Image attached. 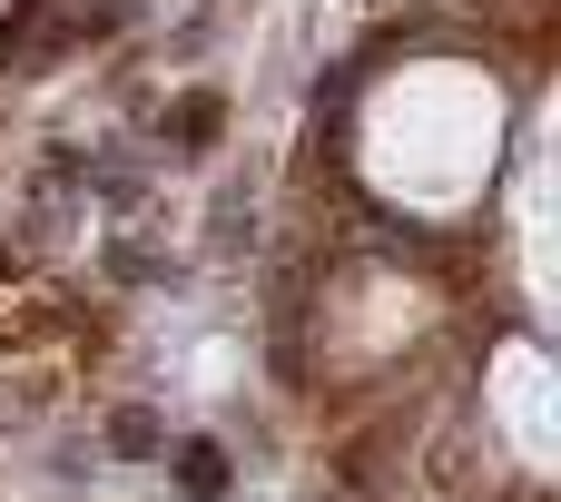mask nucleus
Segmentation results:
<instances>
[{
	"label": "nucleus",
	"mask_w": 561,
	"mask_h": 502,
	"mask_svg": "<svg viewBox=\"0 0 561 502\" xmlns=\"http://www.w3.org/2000/svg\"><path fill=\"white\" fill-rule=\"evenodd\" d=\"M108 444H118V454H158V414H138V404H128V414L108 424Z\"/></svg>",
	"instance_id": "f257e3e1"
},
{
	"label": "nucleus",
	"mask_w": 561,
	"mask_h": 502,
	"mask_svg": "<svg viewBox=\"0 0 561 502\" xmlns=\"http://www.w3.org/2000/svg\"><path fill=\"white\" fill-rule=\"evenodd\" d=\"M178 128H187V148H207V128H217V99H187V109H178Z\"/></svg>",
	"instance_id": "f03ea898"
}]
</instances>
